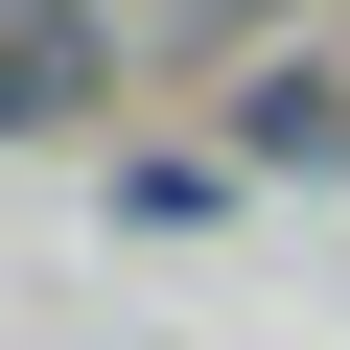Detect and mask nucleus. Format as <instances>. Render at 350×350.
Segmentation results:
<instances>
[{"label": "nucleus", "mask_w": 350, "mask_h": 350, "mask_svg": "<svg viewBox=\"0 0 350 350\" xmlns=\"http://www.w3.org/2000/svg\"><path fill=\"white\" fill-rule=\"evenodd\" d=\"M117 94H163L140 0H0V140H117Z\"/></svg>", "instance_id": "f257e3e1"}, {"label": "nucleus", "mask_w": 350, "mask_h": 350, "mask_svg": "<svg viewBox=\"0 0 350 350\" xmlns=\"http://www.w3.org/2000/svg\"><path fill=\"white\" fill-rule=\"evenodd\" d=\"M234 187H257L234 140H117V211H163V234H187V211H234Z\"/></svg>", "instance_id": "20e7f679"}, {"label": "nucleus", "mask_w": 350, "mask_h": 350, "mask_svg": "<svg viewBox=\"0 0 350 350\" xmlns=\"http://www.w3.org/2000/svg\"><path fill=\"white\" fill-rule=\"evenodd\" d=\"M257 47H304V0H140V70L163 94H234Z\"/></svg>", "instance_id": "7ed1b4c3"}, {"label": "nucleus", "mask_w": 350, "mask_h": 350, "mask_svg": "<svg viewBox=\"0 0 350 350\" xmlns=\"http://www.w3.org/2000/svg\"><path fill=\"white\" fill-rule=\"evenodd\" d=\"M211 140L257 163V187H350V47H257L211 94Z\"/></svg>", "instance_id": "f03ea898"}]
</instances>
